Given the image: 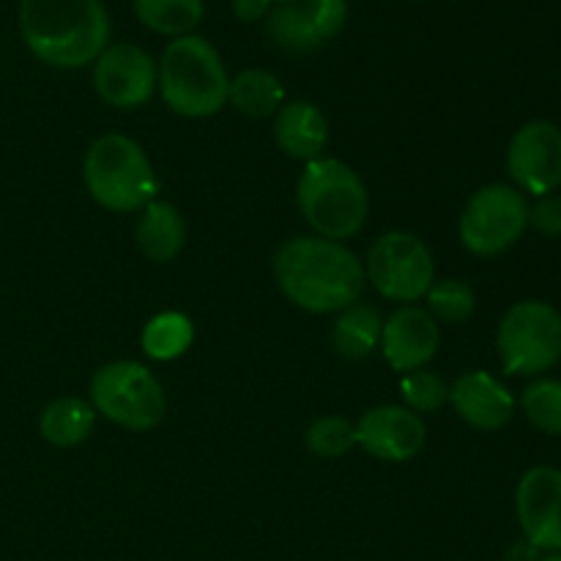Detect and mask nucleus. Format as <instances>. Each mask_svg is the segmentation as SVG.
<instances>
[{"mask_svg":"<svg viewBox=\"0 0 561 561\" xmlns=\"http://www.w3.org/2000/svg\"><path fill=\"white\" fill-rule=\"evenodd\" d=\"M164 104L184 118H208L228 104L230 77L217 47L203 36H181L164 47L157 66Z\"/></svg>","mask_w":561,"mask_h":561,"instance_id":"obj_3","label":"nucleus"},{"mask_svg":"<svg viewBox=\"0 0 561 561\" xmlns=\"http://www.w3.org/2000/svg\"><path fill=\"white\" fill-rule=\"evenodd\" d=\"M272 0H233V14L241 22H257L268 14Z\"/></svg>","mask_w":561,"mask_h":561,"instance_id":"obj_30","label":"nucleus"},{"mask_svg":"<svg viewBox=\"0 0 561 561\" xmlns=\"http://www.w3.org/2000/svg\"><path fill=\"white\" fill-rule=\"evenodd\" d=\"M400 394H403L405 409L416 411H436L449 400V387L442 376L431 370L405 373L400 381Z\"/></svg>","mask_w":561,"mask_h":561,"instance_id":"obj_27","label":"nucleus"},{"mask_svg":"<svg viewBox=\"0 0 561 561\" xmlns=\"http://www.w3.org/2000/svg\"><path fill=\"white\" fill-rule=\"evenodd\" d=\"M135 239L148 261L170 263L184 250L186 222L173 203L151 201L137 219Z\"/></svg>","mask_w":561,"mask_h":561,"instance_id":"obj_17","label":"nucleus"},{"mask_svg":"<svg viewBox=\"0 0 561 561\" xmlns=\"http://www.w3.org/2000/svg\"><path fill=\"white\" fill-rule=\"evenodd\" d=\"M438 343H442V334H438L436 318L422 307L405 305L383 321L378 348L383 351L389 365L405 376V373L422 370L436 356Z\"/></svg>","mask_w":561,"mask_h":561,"instance_id":"obj_14","label":"nucleus"},{"mask_svg":"<svg viewBox=\"0 0 561 561\" xmlns=\"http://www.w3.org/2000/svg\"><path fill=\"white\" fill-rule=\"evenodd\" d=\"M449 403L477 431H502L515 414V400L499 378L485 370L463 373L449 387Z\"/></svg>","mask_w":561,"mask_h":561,"instance_id":"obj_15","label":"nucleus"},{"mask_svg":"<svg viewBox=\"0 0 561 561\" xmlns=\"http://www.w3.org/2000/svg\"><path fill=\"white\" fill-rule=\"evenodd\" d=\"M301 14L307 16L310 27L321 42L337 36L348 20V3L345 0H301Z\"/></svg>","mask_w":561,"mask_h":561,"instance_id":"obj_28","label":"nucleus"},{"mask_svg":"<svg viewBox=\"0 0 561 561\" xmlns=\"http://www.w3.org/2000/svg\"><path fill=\"white\" fill-rule=\"evenodd\" d=\"M195 340V329L184 312H159L142 329V351L157 362L179 359Z\"/></svg>","mask_w":561,"mask_h":561,"instance_id":"obj_22","label":"nucleus"},{"mask_svg":"<svg viewBox=\"0 0 561 561\" xmlns=\"http://www.w3.org/2000/svg\"><path fill=\"white\" fill-rule=\"evenodd\" d=\"M529 228V201L507 184H488L477 190L460 214V241L469 252L493 257L510 250Z\"/></svg>","mask_w":561,"mask_h":561,"instance_id":"obj_8","label":"nucleus"},{"mask_svg":"<svg viewBox=\"0 0 561 561\" xmlns=\"http://www.w3.org/2000/svg\"><path fill=\"white\" fill-rule=\"evenodd\" d=\"M283 82L266 69H244L230 80L228 102L247 118H268L283 107Z\"/></svg>","mask_w":561,"mask_h":561,"instance_id":"obj_20","label":"nucleus"},{"mask_svg":"<svg viewBox=\"0 0 561 561\" xmlns=\"http://www.w3.org/2000/svg\"><path fill=\"white\" fill-rule=\"evenodd\" d=\"M93 64V88L110 107H140L157 91V64L137 44H107Z\"/></svg>","mask_w":561,"mask_h":561,"instance_id":"obj_11","label":"nucleus"},{"mask_svg":"<svg viewBox=\"0 0 561 561\" xmlns=\"http://www.w3.org/2000/svg\"><path fill=\"white\" fill-rule=\"evenodd\" d=\"M274 137L290 159L316 162L329 142V124L316 104L288 102L274 115Z\"/></svg>","mask_w":561,"mask_h":561,"instance_id":"obj_16","label":"nucleus"},{"mask_svg":"<svg viewBox=\"0 0 561 561\" xmlns=\"http://www.w3.org/2000/svg\"><path fill=\"white\" fill-rule=\"evenodd\" d=\"M266 31L272 42L288 53H312L323 44L310 27L307 16L301 14L299 3H279L277 9L268 11Z\"/></svg>","mask_w":561,"mask_h":561,"instance_id":"obj_23","label":"nucleus"},{"mask_svg":"<svg viewBox=\"0 0 561 561\" xmlns=\"http://www.w3.org/2000/svg\"><path fill=\"white\" fill-rule=\"evenodd\" d=\"M529 225L548 239H561V195L551 192L537 197L535 206H529Z\"/></svg>","mask_w":561,"mask_h":561,"instance_id":"obj_29","label":"nucleus"},{"mask_svg":"<svg viewBox=\"0 0 561 561\" xmlns=\"http://www.w3.org/2000/svg\"><path fill=\"white\" fill-rule=\"evenodd\" d=\"M427 312L442 323H466L477 310V294L460 279H442L427 290Z\"/></svg>","mask_w":561,"mask_h":561,"instance_id":"obj_25","label":"nucleus"},{"mask_svg":"<svg viewBox=\"0 0 561 561\" xmlns=\"http://www.w3.org/2000/svg\"><path fill=\"white\" fill-rule=\"evenodd\" d=\"M499 359L507 376H540L561 359V316L548 301H518L496 332Z\"/></svg>","mask_w":561,"mask_h":561,"instance_id":"obj_7","label":"nucleus"},{"mask_svg":"<svg viewBox=\"0 0 561 561\" xmlns=\"http://www.w3.org/2000/svg\"><path fill=\"white\" fill-rule=\"evenodd\" d=\"M365 274L383 299L414 305L425 299L431 285L436 283V263L425 241L414 233L392 230L370 247Z\"/></svg>","mask_w":561,"mask_h":561,"instance_id":"obj_9","label":"nucleus"},{"mask_svg":"<svg viewBox=\"0 0 561 561\" xmlns=\"http://www.w3.org/2000/svg\"><path fill=\"white\" fill-rule=\"evenodd\" d=\"M135 14L148 31L181 38L201 25L203 0H135Z\"/></svg>","mask_w":561,"mask_h":561,"instance_id":"obj_21","label":"nucleus"},{"mask_svg":"<svg viewBox=\"0 0 561 561\" xmlns=\"http://www.w3.org/2000/svg\"><path fill=\"white\" fill-rule=\"evenodd\" d=\"M91 405L126 431H151L168 414V394L140 362H110L93 373Z\"/></svg>","mask_w":561,"mask_h":561,"instance_id":"obj_6","label":"nucleus"},{"mask_svg":"<svg viewBox=\"0 0 561 561\" xmlns=\"http://www.w3.org/2000/svg\"><path fill=\"white\" fill-rule=\"evenodd\" d=\"M515 515L531 548L561 553V471L553 466L526 471L515 491Z\"/></svg>","mask_w":561,"mask_h":561,"instance_id":"obj_12","label":"nucleus"},{"mask_svg":"<svg viewBox=\"0 0 561 561\" xmlns=\"http://www.w3.org/2000/svg\"><path fill=\"white\" fill-rule=\"evenodd\" d=\"M296 201L307 225L329 241L354 239L370 211V195L359 173L329 157L307 162L296 186Z\"/></svg>","mask_w":561,"mask_h":561,"instance_id":"obj_4","label":"nucleus"},{"mask_svg":"<svg viewBox=\"0 0 561 561\" xmlns=\"http://www.w3.org/2000/svg\"><path fill=\"white\" fill-rule=\"evenodd\" d=\"M82 179L93 201L107 211H142L157 195V175L140 142L126 135H102L88 148Z\"/></svg>","mask_w":561,"mask_h":561,"instance_id":"obj_5","label":"nucleus"},{"mask_svg":"<svg viewBox=\"0 0 561 561\" xmlns=\"http://www.w3.org/2000/svg\"><path fill=\"white\" fill-rule=\"evenodd\" d=\"M507 170L515 190L526 195H551L561 186V129L551 121H529L513 135Z\"/></svg>","mask_w":561,"mask_h":561,"instance_id":"obj_10","label":"nucleus"},{"mask_svg":"<svg viewBox=\"0 0 561 561\" xmlns=\"http://www.w3.org/2000/svg\"><path fill=\"white\" fill-rule=\"evenodd\" d=\"M540 561H561L559 553H548V557H542Z\"/></svg>","mask_w":561,"mask_h":561,"instance_id":"obj_31","label":"nucleus"},{"mask_svg":"<svg viewBox=\"0 0 561 561\" xmlns=\"http://www.w3.org/2000/svg\"><path fill=\"white\" fill-rule=\"evenodd\" d=\"M425 422L405 405H376L356 422V444L387 463L416 458L425 447Z\"/></svg>","mask_w":561,"mask_h":561,"instance_id":"obj_13","label":"nucleus"},{"mask_svg":"<svg viewBox=\"0 0 561 561\" xmlns=\"http://www.w3.org/2000/svg\"><path fill=\"white\" fill-rule=\"evenodd\" d=\"M520 409L537 431L561 436V381L537 378L520 394Z\"/></svg>","mask_w":561,"mask_h":561,"instance_id":"obj_24","label":"nucleus"},{"mask_svg":"<svg viewBox=\"0 0 561 561\" xmlns=\"http://www.w3.org/2000/svg\"><path fill=\"white\" fill-rule=\"evenodd\" d=\"M274 279L299 310L329 316L356 305L365 290V263L340 241L296 236L274 255Z\"/></svg>","mask_w":561,"mask_h":561,"instance_id":"obj_1","label":"nucleus"},{"mask_svg":"<svg viewBox=\"0 0 561 561\" xmlns=\"http://www.w3.org/2000/svg\"><path fill=\"white\" fill-rule=\"evenodd\" d=\"M305 444L318 458H343L356 444V425L345 416H321L305 433Z\"/></svg>","mask_w":561,"mask_h":561,"instance_id":"obj_26","label":"nucleus"},{"mask_svg":"<svg viewBox=\"0 0 561 561\" xmlns=\"http://www.w3.org/2000/svg\"><path fill=\"white\" fill-rule=\"evenodd\" d=\"M272 3H296V0H272Z\"/></svg>","mask_w":561,"mask_h":561,"instance_id":"obj_32","label":"nucleus"},{"mask_svg":"<svg viewBox=\"0 0 561 561\" xmlns=\"http://www.w3.org/2000/svg\"><path fill=\"white\" fill-rule=\"evenodd\" d=\"M20 31L38 60L80 69L107 49L110 16L102 0H20Z\"/></svg>","mask_w":561,"mask_h":561,"instance_id":"obj_2","label":"nucleus"},{"mask_svg":"<svg viewBox=\"0 0 561 561\" xmlns=\"http://www.w3.org/2000/svg\"><path fill=\"white\" fill-rule=\"evenodd\" d=\"M381 312L373 305L356 301V305L340 310V318L332 327V345L343 359H367V356L376 354V348L381 345Z\"/></svg>","mask_w":561,"mask_h":561,"instance_id":"obj_18","label":"nucleus"},{"mask_svg":"<svg viewBox=\"0 0 561 561\" xmlns=\"http://www.w3.org/2000/svg\"><path fill=\"white\" fill-rule=\"evenodd\" d=\"M93 425H96V409L91 405V400L66 394V398L53 400L42 411L38 433L53 447H77L91 436Z\"/></svg>","mask_w":561,"mask_h":561,"instance_id":"obj_19","label":"nucleus"}]
</instances>
